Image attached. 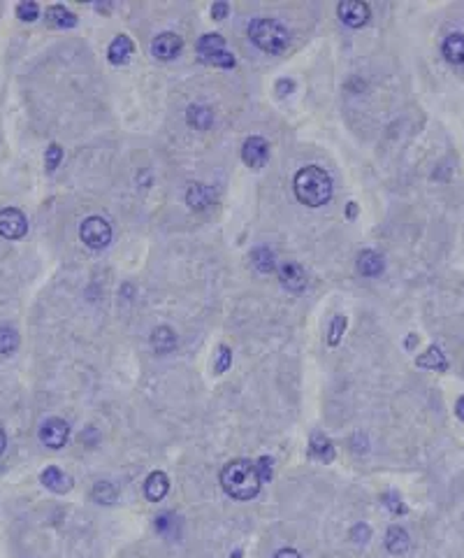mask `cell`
I'll return each instance as SVG.
<instances>
[{"label":"cell","mask_w":464,"mask_h":558,"mask_svg":"<svg viewBox=\"0 0 464 558\" xmlns=\"http://www.w3.org/2000/svg\"><path fill=\"white\" fill-rule=\"evenodd\" d=\"M230 363H232L230 347L221 345V347L216 349V354H214V372H216V374H223L227 368H230Z\"/></svg>","instance_id":"28"},{"label":"cell","mask_w":464,"mask_h":558,"mask_svg":"<svg viewBox=\"0 0 464 558\" xmlns=\"http://www.w3.org/2000/svg\"><path fill=\"white\" fill-rule=\"evenodd\" d=\"M443 56L446 61H451L455 65L464 63V35L462 33H453L443 40Z\"/></svg>","instance_id":"20"},{"label":"cell","mask_w":464,"mask_h":558,"mask_svg":"<svg viewBox=\"0 0 464 558\" xmlns=\"http://www.w3.org/2000/svg\"><path fill=\"white\" fill-rule=\"evenodd\" d=\"M249 38L265 54H281L290 43L288 28L276 19H256L249 26Z\"/></svg>","instance_id":"3"},{"label":"cell","mask_w":464,"mask_h":558,"mask_svg":"<svg viewBox=\"0 0 464 558\" xmlns=\"http://www.w3.org/2000/svg\"><path fill=\"white\" fill-rule=\"evenodd\" d=\"M93 501L100 503V505H112L116 501V489L114 484H109V481H98L96 486H93Z\"/></svg>","instance_id":"25"},{"label":"cell","mask_w":464,"mask_h":558,"mask_svg":"<svg viewBox=\"0 0 464 558\" xmlns=\"http://www.w3.org/2000/svg\"><path fill=\"white\" fill-rule=\"evenodd\" d=\"M186 121H188L191 128L207 130L214 121V112L205 105H191L188 112H186Z\"/></svg>","instance_id":"18"},{"label":"cell","mask_w":464,"mask_h":558,"mask_svg":"<svg viewBox=\"0 0 464 558\" xmlns=\"http://www.w3.org/2000/svg\"><path fill=\"white\" fill-rule=\"evenodd\" d=\"M45 19H47L49 26H56V28H72V26H77V16H74L70 10H65L63 5L47 7Z\"/></svg>","instance_id":"16"},{"label":"cell","mask_w":464,"mask_h":558,"mask_svg":"<svg viewBox=\"0 0 464 558\" xmlns=\"http://www.w3.org/2000/svg\"><path fill=\"white\" fill-rule=\"evenodd\" d=\"M40 481L49 491H54V493H67V491L72 489V477H70V474H65L61 468H54V465L40 474Z\"/></svg>","instance_id":"11"},{"label":"cell","mask_w":464,"mask_h":558,"mask_svg":"<svg viewBox=\"0 0 464 558\" xmlns=\"http://www.w3.org/2000/svg\"><path fill=\"white\" fill-rule=\"evenodd\" d=\"M311 456L320 458V461H332L334 458V449H332V442L323 435H314L311 440V447H309Z\"/></svg>","instance_id":"22"},{"label":"cell","mask_w":464,"mask_h":558,"mask_svg":"<svg viewBox=\"0 0 464 558\" xmlns=\"http://www.w3.org/2000/svg\"><path fill=\"white\" fill-rule=\"evenodd\" d=\"M251 261L260 272H265V274L274 270V254L269 252V249H256V252L251 254Z\"/></svg>","instance_id":"27"},{"label":"cell","mask_w":464,"mask_h":558,"mask_svg":"<svg viewBox=\"0 0 464 558\" xmlns=\"http://www.w3.org/2000/svg\"><path fill=\"white\" fill-rule=\"evenodd\" d=\"M278 279L288 291H302L307 286V272L302 270V265L298 263H283L281 270H278Z\"/></svg>","instance_id":"10"},{"label":"cell","mask_w":464,"mask_h":558,"mask_svg":"<svg viewBox=\"0 0 464 558\" xmlns=\"http://www.w3.org/2000/svg\"><path fill=\"white\" fill-rule=\"evenodd\" d=\"M455 414H458V416H460V419L464 421V396L460 398V401H458V403H455Z\"/></svg>","instance_id":"38"},{"label":"cell","mask_w":464,"mask_h":558,"mask_svg":"<svg viewBox=\"0 0 464 558\" xmlns=\"http://www.w3.org/2000/svg\"><path fill=\"white\" fill-rule=\"evenodd\" d=\"M344 330H346V316H344V314H336L334 319H332L330 333H327V342H330V345H339Z\"/></svg>","instance_id":"29"},{"label":"cell","mask_w":464,"mask_h":558,"mask_svg":"<svg viewBox=\"0 0 464 558\" xmlns=\"http://www.w3.org/2000/svg\"><path fill=\"white\" fill-rule=\"evenodd\" d=\"M61 158H63V149H61V145H49L47 154H45V165H47V170H49V172H54V170L58 168V163H61Z\"/></svg>","instance_id":"30"},{"label":"cell","mask_w":464,"mask_h":558,"mask_svg":"<svg viewBox=\"0 0 464 558\" xmlns=\"http://www.w3.org/2000/svg\"><path fill=\"white\" fill-rule=\"evenodd\" d=\"M362 535V540L360 542H367L369 540V535H371V530H369V526H356L353 528V537H360Z\"/></svg>","instance_id":"35"},{"label":"cell","mask_w":464,"mask_h":558,"mask_svg":"<svg viewBox=\"0 0 464 558\" xmlns=\"http://www.w3.org/2000/svg\"><path fill=\"white\" fill-rule=\"evenodd\" d=\"M183 40L176 33H160V35L151 43V54L160 61H172V58L181 52Z\"/></svg>","instance_id":"9"},{"label":"cell","mask_w":464,"mask_h":558,"mask_svg":"<svg viewBox=\"0 0 464 558\" xmlns=\"http://www.w3.org/2000/svg\"><path fill=\"white\" fill-rule=\"evenodd\" d=\"M218 49H225V40L221 35H216V33H207V35H202L198 40V54H212V52H218Z\"/></svg>","instance_id":"26"},{"label":"cell","mask_w":464,"mask_h":558,"mask_svg":"<svg viewBox=\"0 0 464 558\" xmlns=\"http://www.w3.org/2000/svg\"><path fill=\"white\" fill-rule=\"evenodd\" d=\"M5 447H7V435H5V430L0 428V454L5 452Z\"/></svg>","instance_id":"39"},{"label":"cell","mask_w":464,"mask_h":558,"mask_svg":"<svg viewBox=\"0 0 464 558\" xmlns=\"http://www.w3.org/2000/svg\"><path fill=\"white\" fill-rule=\"evenodd\" d=\"M151 345L158 354H170L176 347V333L170 326H158L151 333Z\"/></svg>","instance_id":"17"},{"label":"cell","mask_w":464,"mask_h":558,"mask_svg":"<svg viewBox=\"0 0 464 558\" xmlns=\"http://www.w3.org/2000/svg\"><path fill=\"white\" fill-rule=\"evenodd\" d=\"M167 491H170V479H167V474L165 472H151L149 477H147V484H145V493L151 503H158V501H163V498L167 496Z\"/></svg>","instance_id":"13"},{"label":"cell","mask_w":464,"mask_h":558,"mask_svg":"<svg viewBox=\"0 0 464 558\" xmlns=\"http://www.w3.org/2000/svg\"><path fill=\"white\" fill-rule=\"evenodd\" d=\"M274 558H302L300 552H295V549H281V552H276Z\"/></svg>","instance_id":"37"},{"label":"cell","mask_w":464,"mask_h":558,"mask_svg":"<svg viewBox=\"0 0 464 558\" xmlns=\"http://www.w3.org/2000/svg\"><path fill=\"white\" fill-rule=\"evenodd\" d=\"M420 368H429V370H446L448 368V363H446V358L443 354L438 352L436 347H429L427 349V354L423 356H418V361H416Z\"/></svg>","instance_id":"21"},{"label":"cell","mask_w":464,"mask_h":558,"mask_svg":"<svg viewBox=\"0 0 464 558\" xmlns=\"http://www.w3.org/2000/svg\"><path fill=\"white\" fill-rule=\"evenodd\" d=\"M385 268L383 263V256L371 252V249H365V252H360L358 256V272L362 277H376V274H381Z\"/></svg>","instance_id":"14"},{"label":"cell","mask_w":464,"mask_h":558,"mask_svg":"<svg viewBox=\"0 0 464 558\" xmlns=\"http://www.w3.org/2000/svg\"><path fill=\"white\" fill-rule=\"evenodd\" d=\"M38 14H40L38 3H21L16 7V16H19L21 21H35Z\"/></svg>","instance_id":"31"},{"label":"cell","mask_w":464,"mask_h":558,"mask_svg":"<svg viewBox=\"0 0 464 558\" xmlns=\"http://www.w3.org/2000/svg\"><path fill=\"white\" fill-rule=\"evenodd\" d=\"M202 61L207 65H216V68H234V56L227 52V49H218L212 54H202Z\"/></svg>","instance_id":"24"},{"label":"cell","mask_w":464,"mask_h":558,"mask_svg":"<svg viewBox=\"0 0 464 558\" xmlns=\"http://www.w3.org/2000/svg\"><path fill=\"white\" fill-rule=\"evenodd\" d=\"M353 214H356V203L349 205V216H353Z\"/></svg>","instance_id":"40"},{"label":"cell","mask_w":464,"mask_h":558,"mask_svg":"<svg viewBox=\"0 0 464 558\" xmlns=\"http://www.w3.org/2000/svg\"><path fill=\"white\" fill-rule=\"evenodd\" d=\"M227 12H230V5H227V3H216V5L212 7V16H214L216 21L225 19Z\"/></svg>","instance_id":"34"},{"label":"cell","mask_w":464,"mask_h":558,"mask_svg":"<svg viewBox=\"0 0 464 558\" xmlns=\"http://www.w3.org/2000/svg\"><path fill=\"white\" fill-rule=\"evenodd\" d=\"M212 201H214V194L207 184H191L188 191H186V203H188L191 210H196V212L207 210V207L212 205Z\"/></svg>","instance_id":"15"},{"label":"cell","mask_w":464,"mask_h":558,"mask_svg":"<svg viewBox=\"0 0 464 558\" xmlns=\"http://www.w3.org/2000/svg\"><path fill=\"white\" fill-rule=\"evenodd\" d=\"M383 501H385L387 510H390V512H395V514H402V512H404V505H402V498H400V496L387 493V496H383Z\"/></svg>","instance_id":"33"},{"label":"cell","mask_w":464,"mask_h":558,"mask_svg":"<svg viewBox=\"0 0 464 558\" xmlns=\"http://www.w3.org/2000/svg\"><path fill=\"white\" fill-rule=\"evenodd\" d=\"M295 196L307 207H323L332 198V177L318 165H307L295 174Z\"/></svg>","instance_id":"2"},{"label":"cell","mask_w":464,"mask_h":558,"mask_svg":"<svg viewBox=\"0 0 464 558\" xmlns=\"http://www.w3.org/2000/svg\"><path fill=\"white\" fill-rule=\"evenodd\" d=\"M79 238H81V242L91 249H105L112 242V226H109L103 216H89V219H84L81 223Z\"/></svg>","instance_id":"4"},{"label":"cell","mask_w":464,"mask_h":558,"mask_svg":"<svg viewBox=\"0 0 464 558\" xmlns=\"http://www.w3.org/2000/svg\"><path fill=\"white\" fill-rule=\"evenodd\" d=\"M28 233V219L16 207L0 210V235L5 240H19Z\"/></svg>","instance_id":"5"},{"label":"cell","mask_w":464,"mask_h":558,"mask_svg":"<svg viewBox=\"0 0 464 558\" xmlns=\"http://www.w3.org/2000/svg\"><path fill=\"white\" fill-rule=\"evenodd\" d=\"M336 14H339V19L351 28L365 26V23L371 19L369 5L360 3V0H344V3H339V7H336Z\"/></svg>","instance_id":"7"},{"label":"cell","mask_w":464,"mask_h":558,"mask_svg":"<svg viewBox=\"0 0 464 558\" xmlns=\"http://www.w3.org/2000/svg\"><path fill=\"white\" fill-rule=\"evenodd\" d=\"M221 486L234 501H251V498L258 496L263 481L258 477L256 463L247 461V458H237L221 470Z\"/></svg>","instance_id":"1"},{"label":"cell","mask_w":464,"mask_h":558,"mask_svg":"<svg viewBox=\"0 0 464 558\" xmlns=\"http://www.w3.org/2000/svg\"><path fill=\"white\" fill-rule=\"evenodd\" d=\"M19 347V333L12 326H0V354L10 356Z\"/></svg>","instance_id":"23"},{"label":"cell","mask_w":464,"mask_h":558,"mask_svg":"<svg viewBox=\"0 0 464 558\" xmlns=\"http://www.w3.org/2000/svg\"><path fill=\"white\" fill-rule=\"evenodd\" d=\"M385 547L390 554H404L409 552L411 547V540H409V532L400 528V526H392L390 530L385 532Z\"/></svg>","instance_id":"19"},{"label":"cell","mask_w":464,"mask_h":558,"mask_svg":"<svg viewBox=\"0 0 464 558\" xmlns=\"http://www.w3.org/2000/svg\"><path fill=\"white\" fill-rule=\"evenodd\" d=\"M267 156H269V145H267L265 138L253 135L242 147V158H244V163H247L249 168H263L265 161H267Z\"/></svg>","instance_id":"8"},{"label":"cell","mask_w":464,"mask_h":558,"mask_svg":"<svg viewBox=\"0 0 464 558\" xmlns=\"http://www.w3.org/2000/svg\"><path fill=\"white\" fill-rule=\"evenodd\" d=\"M67 437H70V426L63 419H47L40 428V442L49 449H61L65 447Z\"/></svg>","instance_id":"6"},{"label":"cell","mask_w":464,"mask_h":558,"mask_svg":"<svg viewBox=\"0 0 464 558\" xmlns=\"http://www.w3.org/2000/svg\"><path fill=\"white\" fill-rule=\"evenodd\" d=\"M256 470H258V477H260V481H269L272 479V461H269L267 456H263V458H258V463H256Z\"/></svg>","instance_id":"32"},{"label":"cell","mask_w":464,"mask_h":558,"mask_svg":"<svg viewBox=\"0 0 464 558\" xmlns=\"http://www.w3.org/2000/svg\"><path fill=\"white\" fill-rule=\"evenodd\" d=\"M132 54H135V45H132V40H130L128 35L114 38L112 45H109V49H107L109 63H114V65H125V63L130 61Z\"/></svg>","instance_id":"12"},{"label":"cell","mask_w":464,"mask_h":558,"mask_svg":"<svg viewBox=\"0 0 464 558\" xmlns=\"http://www.w3.org/2000/svg\"><path fill=\"white\" fill-rule=\"evenodd\" d=\"M295 89V84L293 82H288V79H281L276 84V91H278V96H285V94H290V91Z\"/></svg>","instance_id":"36"}]
</instances>
